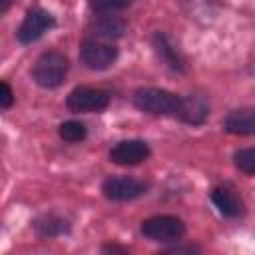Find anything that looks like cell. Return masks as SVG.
<instances>
[{
    "label": "cell",
    "mask_w": 255,
    "mask_h": 255,
    "mask_svg": "<svg viewBox=\"0 0 255 255\" xmlns=\"http://www.w3.org/2000/svg\"><path fill=\"white\" fill-rule=\"evenodd\" d=\"M68 74V58L60 52H44L34 68L32 78L42 88H58Z\"/></svg>",
    "instance_id": "6da1fadb"
},
{
    "label": "cell",
    "mask_w": 255,
    "mask_h": 255,
    "mask_svg": "<svg viewBox=\"0 0 255 255\" xmlns=\"http://www.w3.org/2000/svg\"><path fill=\"white\" fill-rule=\"evenodd\" d=\"M133 104L151 116H169L179 108V98L161 88H139L133 94Z\"/></svg>",
    "instance_id": "7a4b0ae2"
},
{
    "label": "cell",
    "mask_w": 255,
    "mask_h": 255,
    "mask_svg": "<svg viewBox=\"0 0 255 255\" xmlns=\"http://www.w3.org/2000/svg\"><path fill=\"white\" fill-rule=\"evenodd\" d=\"M141 233L151 239V241H159V243H171L183 237L185 233V225L179 217L173 215H155L149 217L141 223Z\"/></svg>",
    "instance_id": "3957f363"
},
{
    "label": "cell",
    "mask_w": 255,
    "mask_h": 255,
    "mask_svg": "<svg viewBox=\"0 0 255 255\" xmlns=\"http://www.w3.org/2000/svg\"><path fill=\"white\" fill-rule=\"evenodd\" d=\"M110 104V96L104 90L98 88H88V86H80L74 88L68 94L66 106L70 112L74 114H92V112H102L106 110Z\"/></svg>",
    "instance_id": "277c9868"
},
{
    "label": "cell",
    "mask_w": 255,
    "mask_h": 255,
    "mask_svg": "<svg viewBox=\"0 0 255 255\" xmlns=\"http://www.w3.org/2000/svg\"><path fill=\"white\" fill-rule=\"evenodd\" d=\"M118 58V48L98 40H86L80 48V60L90 70H108Z\"/></svg>",
    "instance_id": "5b68a950"
},
{
    "label": "cell",
    "mask_w": 255,
    "mask_h": 255,
    "mask_svg": "<svg viewBox=\"0 0 255 255\" xmlns=\"http://www.w3.org/2000/svg\"><path fill=\"white\" fill-rule=\"evenodd\" d=\"M102 191L110 201H129L143 195L147 191V183L133 177H108Z\"/></svg>",
    "instance_id": "8992f818"
},
{
    "label": "cell",
    "mask_w": 255,
    "mask_h": 255,
    "mask_svg": "<svg viewBox=\"0 0 255 255\" xmlns=\"http://www.w3.org/2000/svg\"><path fill=\"white\" fill-rule=\"evenodd\" d=\"M52 26H54V18L50 12L42 8H32L18 28V40L22 44H32L38 38H42Z\"/></svg>",
    "instance_id": "52a82bcc"
},
{
    "label": "cell",
    "mask_w": 255,
    "mask_h": 255,
    "mask_svg": "<svg viewBox=\"0 0 255 255\" xmlns=\"http://www.w3.org/2000/svg\"><path fill=\"white\" fill-rule=\"evenodd\" d=\"M149 157V147L141 139H126L112 147L110 159L118 165H137Z\"/></svg>",
    "instance_id": "ba28073f"
},
{
    "label": "cell",
    "mask_w": 255,
    "mask_h": 255,
    "mask_svg": "<svg viewBox=\"0 0 255 255\" xmlns=\"http://www.w3.org/2000/svg\"><path fill=\"white\" fill-rule=\"evenodd\" d=\"M185 124H191V126H199L205 122L207 114H209V106H207V100L199 94H189L185 100H179V108L175 112Z\"/></svg>",
    "instance_id": "9c48e42d"
},
{
    "label": "cell",
    "mask_w": 255,
    "mask_h": 255,
    "mask_svg": "<svg viewBox=\"0 0 255 255\" xmlns=\"http://www.w3.org/2000/svg\"><path fill=\"white\" fill-rule=\"evenodd\" d=\"M211 201L219 209V213H223L227 217H237L243 211L241 197L235 193V189L231 185H219V187H215L211 191Z\"/></svg>",
    "instance_id": "30bf717a"
},
{
    "label": "cell",
    "mask_w": 255,
    "mask_h": 255,
    "mask_svg": "<svg viewBox=\"0 0 255 255\" xmlns=\"http://www.w3.org/2000/svg\"><path fill=\"white\" fill-rule=\"evenodd\" d=\"M225 129L229 133L235 135H251L255 131V118H253V110L245 108V110H235L227 116L225 120Z\"/></svg>",
    "instance_id": "8fae6325"
},
{
    "label": "cell",
    "mask_w": 255,
    "mask_h": 255,
    "mask_svg": "<svg viewBox=\"0 0 255 255\" xmlns=\"http://www.w3.org/2000/svg\"><path fill=\"white\" fill-rule=\"evenodd\" d=\"M92 30H94V34H96L98 38H108V40H112V38H122V36L126 34V30H128V24H126L122 18L104 16V18H100V20L94 22Z\"/></svg>",
    "instance_id": "7c38bea8"
},
{
    "label": "cell",
    "mask_w": 255,
    "mask_h": 255,
    "mask_svg": "<svg viewBox=\"0 0 255 255\" xmlns=\"http://www.w3.org/2000/svg\"><path fill=\"white\" fill-rule=\"evenodd\" d=\"M153 48H155V52H157V56L171 68V70H177V72H183V60L179 58V54L175 52V48L167 42V38L165 36H161V34H155V38H153Z\"/></svg>",
    "instance_id": "4fadbf2b"
},
{
    "label": "cell",
    "mask_w": 255,
    "mask_h": 255,
    "mask_svg": "<svg viewBox=\"0 0 255 255\" xmlns=\"http://www.w3.org/2000/svg\"><path fill=\"white\" fill-rule=\"evenodd\" d=\"M34 229H36L38 237H56V235H62L68 231V223L62 217L46 215L34 223Z\"/></svg>",
    "instance_id": "5bb4252c"
},
{
    "label": "cell",
    "mask_w": 255,
    "mask_h": 255,
    "mask_svg": "<svg viewBox=\"0 0 255 255\" xmlns=\"http://www.w3.org/2000/svg\"><path fill=\"white\" fill-rule=\"evenodd\" d=\"M58 133H60V137H62L64 141H68V143H78V141L86 139V135H88L86 126L80 124V122H74V120L64 122V124L60 126V129H58Z\"/></svg>",
    "instance_id": "9a60e30c"
},
{
    "label": "cell",
    "mask_w": 255,
    "mask_h": 255,
    "mask_svg": "<svg viewBox=\"0 0 255 255\" xmlns=\"http://www.w3.org/2000/svg\"><path fill=\"white\" fill-rule=\"evenodd\" d=\"M233 159H235V165H237L245 175H253V173H255V149H253V147L235 151Z\"/></svg>",
    "instance_id": "2e32d148"
},
{
    "label": "cell",
    "mask_w": 255,
    "mask_h": 255,
    "mask_svg": "<svg viewBox=\"0 0 255 255\" xmlns=\"http://www.w3.org/2000/svg\"><path fill=\"white\" fill-rule=\"evenodd\" d=\"M131 0H90V6L98 12H108V10H122L129 6Z\"/></svg>",
    "instance_id": "e0dca14e"
},
{
    "label": "cell",
    "mask_w": 255,
    "mask_h": 255,
    "mask_svg": "<svg viewBox=\"0 0 255 255\" xmlns=\"http://www.w3.org/2000/svg\"><path fill=\"white\" fill-rule=\"evenodd\" d=\"M14 104V92L6 82H0V108H10Z\"/></svg>",
    "instance_id": "ac0fdd59"
},
{
    "label": "cell",
    "mask_w": 255,
    "mask_h": 255,
    "mask_svg": "<svg viewBox=\"0 0 255 255\" xmlns=\"http://www.w3.org/2000/svg\"><path fill=\"white\" fill-rule=\"evenodd\" d=\"M10 6H12V0H0V14L6 12Z\"/></svg>",
    "instance_id": "d6986e66"
}]
</instances>
